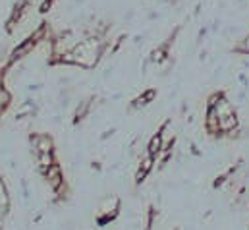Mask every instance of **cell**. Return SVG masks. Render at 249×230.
<instances>
[{
	"label": "cell",
	"instance_id": "cell-3",
	"mask_svg": "<svg viewBox=\"0 0 249 230\" xmlns=\"http://www.w3.org/2000/svg\"><path fill=\"white\" fill-rule=\"evenodd\" d=\"M118 211H120V197H118V195H110V197H107V199L103 201L101 209H99V217H97L99 225H107V223H110V221L118 215Z\"/></svg>",
	"mask_w": 249,
	"mask_h": 230
},
{
	"label": "cell",
	"instance_id": "cell-6",
	"mask_svg": "<svg viewBox=\"0 0 249 230\" xmlns=\"http://www.w3.org/2000/svg\"><path fill=\"white\" fill-rule=\"evenodd\" d=\"M45 178H47V182H49V188H51L53 192H56V190L64 184V174H62L60 165L54 163V165L45 172Z\"/></svg>",
	"mask_w": 249,
	"mask_h": 230
},
{
	"label": "cell",
	"instance_id": "cell-12",
	"mask_svg": "<svg viewBox=\"0 0 249 230\" xmlns=\"http://www.w3.org/2000/svg\"><path fill=\"white\" fill-rule=\"evenodd\" d=\"M89 111H91V99H87V101H81V103L77 105L75 113H73V122H75V124H77V122H81L85 116L89 115Z\"/></svg>",
	"mask_w": 249,
	"mask_h": 230
},
{
	"label": "cell",
	"instance_id": "cell-2",
	"mask_svg": "<svg viewBox=\"0 0 249 230\" xmlns=\"http://www.w3.org/2000/svg\"><path fill=\"white\" fill-rule=\"evenodd\" d=\"M35 0H18L14 6H12V12L6 19V31L8 33H14V29L23 21V18L27 16V12L31 10Z\"/></svg>",
	"mask_w": 249,
	"mask_h": 230
},
{
	"label": "cell",
	"instance_id": "cell-13",
	"mask_svg": "<svg viewBox=\"0 0 249 230\" xmlns=\"http://www.w3.org/2000/svg\"><path fill=\"white\" fill-rule=\"evenodd\" d=\"M12 101H14V97H12V93L4 87V89H0V116L4 115L10 107H12Z\"/></svg>",
	"mask_w": 249,
	"mask_h": 230
},
{
	"label": "cell",
	"instance_id": "cell-17",
	"mask_svg": "<svg viewBox=\"0 0 249 230\" xmlns=\"http://www.w3.org/2000/svg\"><path fill=\"white\" fill-rule=\"evenodd\" d=\"M6 68H0V89H4L6 85H4V81H6V72H4Z\"/></svg>",
	"mask_w": 249,
	"mask_h": 230
},
{
	"label": "cell",
	"instance_id": "cell-11",
	"mask_svg": "<svg viewBox=\"0 0 249 230\" xmlns=\"http://www.w3.org/2000/svg\"><path fill=\"white\" fill-rule=\"evenodd\" d=\"M10 209V195H8V188L4 184V180L0 178V215H6Z\"/></svg>",
	"mask_w": 249,
	"mask_h": 230
},
{
	"label": "cell",
	"instance_id": "cell-4",
	"mask_svg": "<svg viewBox=\"0 0 249 230\" xmlns=\"http://www.w3.org/2000/svg\"><path fill=\"white\" fill-rule=\"evenodd\" d=\"M31 143L35 153H54V139L49 134H35L31 135Z\"/></svg>",
	"mask_w": 249,
	"mask_h": 230
},
{
	"label": "cell",
	"instance_id": "cell-8",
	"mask_svg": "<svg viewBox=\"0 0 249 230\" xmlns=\"http://www.w3.org/2000/svg\"><path fill=\"white\" fill-rule=\"evenodd\" d=\"M155 97H157V89H147V91H143L141 95H137V97L131 101V109H143V107H147L149 103H153Z\"/></svg>",
	"mask_w": 249,
	"mask_h": 230
},
{
	"label": "cell",
	"instance_id": "cell-16",
	"mask_svg": "<svg viewBox=\"0 0 249 230\" xmlns=\"http://www.w3.org/2000/svg\"><path fill=\"white\" fill-rule=\"evenodd\" d=\"M54 2H56V0H43V2L39 4V12H41V14H47V12H51V8L54 6Z\"/></svg>",
	"mask_w": 249,
	"mask_h": 230
},
{
	"label": "cell",
	"instance_id": "cell-1",
	"mask_svg": "<svg viewBox=\"0 0 249 230\" xmlns=\"http://www.w3.org/2000/svg\"><path fill=\"white\" fill-rule=\"evenodd\" d=\"M107 49H108L107 37H99V35L91 33L85 39H79L70 53L58 58L56 66L58 64L60 66H79L83 70H93L101 62V58L105 57Z\"/></svg>",
	"mask_w": 249,
	"mask_h": 230
},
{
	"label": "cell",
	"instance_id": "cell-15",
	"mask_svg": "<svg viewBox=\"0 0 249 230\" xmlns=\"http://www.w3.org/2000/svg\"><path fill=\"white\" fill-rule=\"evenodd\" d=\"M234 53H238V55H246L249 57V35H246L236 47H234Z\"/></svg>",
	"mask_w": 249,
	"mask_h": 230
},
{
	"label": "cell",
	"instance_id": "cell-9",
	"mask_svg": "<svg viewBox=\"0 0 249 230\" xmlns=\"http://www.w3.org/2000/svg\"><path fill=\"white\" fill-rule=\"evenodd\" d=\"M162 149H164V139H162V135L160 134H155L153 137H151V141H149V145H147V153L149 155H153L155 159L162 153Z\"/></svg>",
	"mask_w": 249,
	"mask_h": 230
},
{
	"label": "cell",
	"instance_id": "cell-14",
	"mask_svg": "<svg viewBox=\"0 0 249 230\" xmlns=\"http://www.w3.org/2000/svg\"><path fill=\"white\" fill-rule=\"evenodd\" d=\"M33 115H35V105L29 103V101L23 103V105L16 111V118H18V120H21V118H31Z\"/></svg>",
	"mask_w": 249,
	"mask_h": 230
},
{
	"label": "cell",
	"instance_id": "cell-18",
	"mask_svg": "<svg viewBox=\"0 0 249 230\" xmlns=\"http://www.w3.org/2000/svg\"><path fill=\"white\" fill-rule=\"evenodd\" d=\"M0 219H2V215H0Z\"/></svg>",
	"mask_w": 249,
	"mask_h": 230
},
{
	"label": "cell",
	"instance_id": "cell-5",
	"mask_svg": "<svg viewBox=\"0 0 249 230\" xmlns=\"http://www.w3.org/2000/svg\"><path fill=\"white\" fill-rule=\"evenodd\" d=\"M205 130L211 135H220L222 128H220V118L214 107H207V115H205Z\"/></svg>",
	"mask_w": 249,
	"mask_h": 230
},
{
	"label": "cell",
	"instance_id": "cell-10",
	"mask_svg": "<svg viewBox=\"0 0 249 230\" xmlns=\"http://www.w3.org/2000/svg\"><path fill=\"white\" fill-rule=\"evenodd\" d=\"M54 163H56L54 153H39V155H37V165H39V171L43 174L47 172Z\"/></svg>",
	"mask_w": 249,
	"mask_h": 230
},
{
	"label": "cell",
	"instance_id": "cell-7",
	"mask_svg": "<svg viewBox=\"0 0 249 230\" xmlns=\"http://www.w3.org/2000/svg\"><path fill=\"white\" fill-rule=\"evenodd\" d=\"M155 161H157V159H155L153 155H149V153L141 159V165H139V169H137V172H135V182H137V184H141V182L147 178V174L153 171Z\"/></svg>",
	"mask_w": 249,
	"mask_h": 230
}]
</instances>
